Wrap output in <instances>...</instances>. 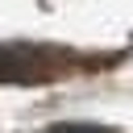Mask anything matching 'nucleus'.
I'll return each mask as SVG.
<instances>
[{"label": "nucleus", "mask_w": 133, "mask_h": 133, "mask_svg": "<svg viewBox=\"0 0 133 133\" xmlns=\"http://www.w3.org/2000/svg\"><path fill=\"white\" fill-rule=\"evenodd\" d=\"M66 54L42 46H0V83H42L62 71Z\"/></svg>", "instance_id": "f257e3e1"}, {"label": "nucleus", "mask_w": 133, "mask_h": 133, "mask_svg": "<svg viewBox=\"0 0 133 133\" xmlns=\"http://www.w3.org/2000/svg\"><path fill=\"white\" fill-rule=\"evenodd\" d=\"M50 133H112V129H100V125H79V121H66V125H54Z\"/></svg>", "instance_id": "f03ea898"}]
</instances>
